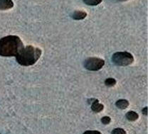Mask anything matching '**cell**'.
<instances>
[{"label":"cell","instance_id":"9","mask_svg":"<svg viewBox=\"0 0 148 134\" xmlns=\"http://www.w3.org/2000/svg\"><path fill=\"white\" fill-rule=\"evenodd\" d=\"M126 118L130 121H135L138 119L139 115L135 112L133 111H130L126 114Z\"/></svg>","mask_w":148,"mask_h":134},{"label":"cell","instance_id":"8","mask_svg":"<svg viewBox=\"0 0 148 134\" xmlns=\"http://www.w3.org/2000/svg\"><path fill=\"white\" fill-rule=\"evenodd\" d=\"M129 104V101L126 99H123L118 100L115 103V106L120 109H125L126 108L128 107Z\"/></svg>","mask_w":148,"mask_h":134},{"label":"cell","instance_id":"6","mask_svg":"<svg viewBox=\"0 0 148 134\" xmlns=\"http://www.w3.org/2000/svg\"><path fill=\"white\" fill-rule=\"evenodd\" d=\"M14 7L12 0H0V10H7Z\"/></svg>","mask_w":148,"mask_h":134},{"label":"cell","instance_id":"12","mask_svg":"<svg viewBox=\"0 0 148 134\" xmlns=\"http://www.w3.org/2000/svg\"><path fill=\"white\" fill-rule=\"evenodd\" d=\"M111 134H126V131L121 128H116L112 131Z\"/></svg>","mask_w":148,"mask_h":134},{"label":"cell","instance_id":"2","mask_svg":"<svg viewBox=\"0 0 148 134\" xmlns=\"http://www.w3.org/2000/svg\"><path fill=\"white\" fill-rule=\"evenodd\" d=\"M42 51L38 48L27 46L21 50L16 56V61L22 66H31L34 65L41 57Z\"/></svg>","mask_w":148,"mask_h":134},{"label":"cell","instance_id":"16","mask_svg":"<svg viewBox=\"0 0 148 134\" xmlns=\"http://www.w3.org/2000/svg\"><path fill=\"white\" fill-rule=\"evenodd\" d=\"M117 1H127V0H117Z\"/></svg>","mask_w":148,"mask_h":134},{"label":"cell","instance_id":"5","mask_svg":"<svg viewBox=\"0 0 148 134\" xmlns=\"http://www.w3.org/2000/svg\"><path fill=\"white\" fill-rule=\"evenodd\" d=\"M103 109H104V106L101 104L98 99H94L91 104V109L92 112H94L95 113H99L103 110Z\"/></svg>","mask_w":148,"mask_h":134},{"label":"cell","instance_id":"11","mask_svg":"<svg viewBox=\"0 0 148 134\" xmlns=\"http://www.w3.org/2000/svg\"><path fill=\"white\" fill-rule=\"evenodd\" d=\"M116 80H115V79H114V78H107V79L105 80V84H106V86H107V87H113V86H115V84H116Z\"/></svg>","mask_w":148,"mask_h":134},{"label":"cell","instance_id":"10","mask_svg":"<svg viewBox=\"0 0 148 134\" xmlns=\"http://www.w3.org/2000/svg\"><path fill=\"white\" fill-rule=\"evenodd\" d=\"M83 2L88 6H97L103 1V0H83Z\"/></svg>","mask_w":148,"mask_h":134},{"label":"cell","instance_id":"13","mask_svg":"<svg viewBox=\"0 0 148 134\" xmlns=\"http://www.w3.org/2000/svg\"><path fill=\"white\" fill-rule=\"evenodd\" d=\"M111 118L109 116H103V118H101V122L103 123V124L104 125H108L110 123Z\"/></svg>","mask_w":148,"mask_h":134},{"label":"cell","instance_id":"1","mask_svg":"<svg viewBox=\"0 0 148 134\" xmlns=\"http://www.w3.org/2000/svg\"><path fill=\"white\" fill-rule=\"evenodd\" d=\"M24 48L17 36H7L0 39V56L16 57Z\"/></svg>","mask_w":148,"mask_h":134},{"label":"cell","instance_id":"3","mask_svg":"<svg viewBox=\"0 0 148 134\" xmlns=\"http://www.w3.org/2000/svg\"><path fill=\"white\" fill-rule=\"evenodd\" d=\"M112 61L118 66H127L134 62V58L128 52H117L112 55Z\"/></svg>","mask_w":148,"mask_h":134},{"label":"cell","instance_id":"7","mask_svg":"<svg viewBox=\"0 0 148 134\" xmlns=\"http://www.w3.org/2000/svg\"><path fill=\"white\" fill-rule=\"evenodd\" d=\"M87 16V14L83 11H75L71 15V17L74 20H83Z\"/></svg>","mask_w":148,"mask_h":134},{"label":"cell","instance_id":"4","mask_svg":"<svg viewBox=\"0 0 148 134\" xmlns=\"http://www.w3.org/2000/svg\"><path fill=\"white\" fill-rule=\"evenodd\" d=\"M84 67L90 71H98L105 65V61L99 58L90 57L84 61Z\"/></svg>","mask_w":148,"mask_h":134},{"label":"cell","instance_id":"15","mask_svg":"<svg viewBox=\"0 0 148 134\" xmlns=\"http://www.w3.org/2000/svg\"><path fill=\"white\" fill-rule=\"evenodd\" d=\"M142 112H143V114L145 115V116H147V107H145L144 108V109H143V110H142Z\"/></svg>","mask_w":148,"mask_h":134},{"label":"cell","instance_id":"17","mask_svg":"<svg viewBox=\"0 0 148 134\" xmlns=\"http://www.w3.org/2000/svg\"><path fill=\"white\" fill-rule=\"evenodd\" d=\"M0 134H1V133H0Z\"/></svg>","mask_w":148,"mask_h":134},{"label":"cell","instance_id":"14","mask_svg":"<svg viewBox=\"0 0 148 134\" xmlns=\"http://www.w3.org/2000/svg\"><path fill=\"white\" fill-rule=\"evenodd\" d=\"M83 134H102L100 131H86Z\"/></svg>","mask_w":148,"mask_h":134}]
</instances>
